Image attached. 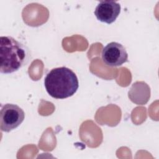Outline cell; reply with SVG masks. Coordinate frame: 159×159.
I'll return each mask as SVG.
<instances>
[{
  "label": "cell",
  "instance_id": "cell-4",
  "mask_svg": "<svg viewBox=\"0 0 159 159\" xmlns=\"http://www.w3.org/2000/svg\"><path fill=\"white\" fill-rule=\"evenodd\" d=\"M104 63L109 66H119L128 60V53L125 47L120 43L112 42L107 43L101 53Z\"/></svg>",
  "mask_w": 159,
  "mask_h": 159
},
{
  "label": "cell",
  "instance_id": "cell-5",
  "mask_svg": "<svg viewBox=\"0 0 159 159\" xmlns=\"http://www.w3.org/2000/svg\"><path fill=\"white\" fill-rule=\"evenodd\" d=\"M119 3L114 1H102L96 7L94 15L102 22L111 24L114 22L120 12Z\"/></svg>",
  "mask_w": 159,
  "mask_h": 159
},
{
  "label": "cell",
  "instance_id": "cell-1",
  "mask_svg": "<svg viewBox=\"0 0 159 159\" xmlns=\"http://www.w3.org/2000/svg\"><path fill=\"white\" fill-rule=\"evenodd\" d=\"M30 58L29 48L11 36L0 37V71L10 74L25 65Z\"/></svg>",
  "mask_w": 159,
  "mask_h": 159
},
{
  "label": "cell",
  "instance_id": "cell-3",
  "mask_svg": "<svg viewBox=\"0 0 159 159\" xmlns=\"http://www.w3.org/2000/svg\"><path fill=\"white\" fill-rule=\"evenodd\" d=\"M25 112L16 104L1 105L0 112V128L1 131L9 132L19 127L24 121Z\"/></svg>",
  "mask_w": 159,
  "mask_h": 159
},
{
  "label": "cell",
  "instance_id": "cell-2",
  "mask_svg": "<svg viewBox=\"0 0 159 159\" xmlns=\"http://www.w3.org/2000/svg\"><path fill=\"white\" fill-rule=\"evenodd\" d=\"M48 94L55 99L72 96L78 90L79 82L76 74L70 68L61 66L51 70L44 79Z\"/></svg>",
  "mask_w": 159,
  "mask_h": 159
}]
</instances>
